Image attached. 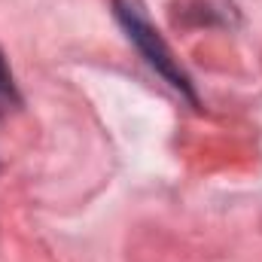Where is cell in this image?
<instances>
[{
  "instance_id": "obj_1",
  "label": "cell",
  "mask_w": 262,
  "mask_h": 262,
  "mask_svg": "<svg viewBox=\"0 0 262 262\" xmlns=\"http://www.w3.org/2000/svg\"><path fill=\"white\" fill-rule=\"evenodd\" d=\"M113 9H116V18L119 25L125 28L128 40L137 46V52L146 58V64L152 67L165 82H171L177 92H183L189 101H195V92H192V82L189 76L183 73V67L177 64L174 52L168 49V43L159 37V31L152 28L146 9L140 0H113Z\"/></svg>"
},
{
  "instance_id": "obj_2",
  "label": "cell",
  "mask_w": 262,
  "mask_h": 262,
  "mask_svg": "<svg viewBox=\"0 0 262 262\" xmlns=\"http://www.w3.org/2000/svg\"><path fill=\"white\" fill-rule=\"evenodd\" d=\"M18 104V92H15V82H12V73L3 61V52H0V116L9 113L12 107Z\"/></svg>"
}]
</instances>
